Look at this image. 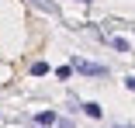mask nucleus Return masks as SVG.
<instances>
[{"label":"nucleus","mask_w":135,"mask_h":128,"mask_svg":"<svg viewBox=\"0 0 135 128\" xmlns=\"http://www.w3.org/2000/svg\"><path fill=\"white\" fill-rule=\"evenodd\" d=\"M31 73H35V76H45V73H49V66H45V62H35V66H31Z\"/></svg>","instance_id":"nucleus-5"},{"label":"nucleus","mask_w":135,"mask_h":128,"mask_svg":"<svg viewBox=\"0 0 135 128\" xmlns=\"http://www.w3.org/2000/svg\"><path fill=\"white\" fill-rule=\"evenodd\" d=\"M35 121H38V125H56V114H52V111H38Z\"/></svg>","instance_id":"nucleus-2"},{"label":"nucleus","mask_w":135,"mask_h":128,"mask_svg":"<svg viewBox=\"0 0 135 128\" xmlns=\"http://www.w3.org/2000/svg\"><path fill=\"white\" fill-rule=\"evenodd\" d=\"M111 45L118 48V52H128V48H132V42H128V38H111Z\"/></svg>","instance_id":"nucleus-3"},{"label":"nucleus","mask_w":135,"mask_h":128,"mask_svg":"<svg viewBox=\"0 0 135 128\" xmlns=\"http://www.w3.org/2000/svg\"><path fill=\"white\" fill-rule=\"evenodd\" d=\"M83 111H87V114H90V118H100V107H97V104H87V107H83Z\"/></svg>","instance_id":"nucleus-6"},{"label":"nucleus","mask_w":135,"mask_h":128,"mask_svg":"<svg viewBox=\"0 0 135 128\" xmlns=\"http://www.w3.org/2000/svg\"><path fill=\"white\" fill-rule=\"evenodd\" d=\"M56 76H59V80H69L73 69H69V66H59V69H56Z\"/></svg>","instance_id":"nucleus-4"},{"label":"nucleus","mask_w":135,"mask_h":128,"mask_svg":"<svg viewBox=\"0 0 135 128\" xmlns=\"http://www.w3.org/2000/svg\"><path fill=\"white\" fill-rule=\"evenodd\" d=\"M69 69L87 73V76H104V66H97V62H90V59H73V62H69Z\"/></svg>","instance_id":"nucleus-1"},{"label":"nucleus","mask_w":135,"mask_h":128,"mask_svg":"<svg viewBox=\"0 0 135 128\" xmlns=\"http://www.w3.org/2000/svg\"><path fill=\"white\" fill-rule=\"evenodd\" d=\"M80 4H90V0H80Z\"/></svg>","instance_id":"nucleus-7"}]
</instances>
